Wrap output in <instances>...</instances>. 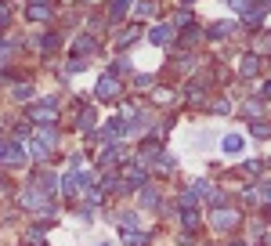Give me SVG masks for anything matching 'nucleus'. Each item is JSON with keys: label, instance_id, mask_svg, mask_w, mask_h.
I'll use <instances>...</instances> for the list:
<instances>
[{"label": "nucleus", "instance_id": "nucleus-8", "mask_svg": "<svg viewBox=\"0 0 271 246\" xmlns=\"http://www.w3.org/2000/svg\"><path fill=\"white\" fill-rule=\"evenodd\" d=\"M33 8H51V0H29Z\"/></svg>", "mask_w": 271, "mask_h": 246}, {"label": "nucleus", "instance_id": "nucleus-3", "mask_svg": "<svg viewBox=\"0 0 271 246\" xmlns=\"http://www.w3.org/2000/svg\"><path fill=\"white\" fill-rule=\"evenodd\" d=\"M116 94H119V80L116 76H105L98 84V98H116Z\"/></svg>", "mask_w": 271, "mask_h": 246}, {"label": "nucleus", "instance_id": "nucleus-2", "mask_svg": "<svg viewBox=\"0 0 271 246\" xmlns=\"http://www.w3.org/2000/svg\"><path fill=\"white\" fill-rule=\"evenodd\" d=\"M22 160H25V148L22 145H4V152H0V163H7V166L22 163Z\"/></svg>", "mask_w": 271, "mask_h": 246}, {"label": "nucleus", "instance_id": "nucleus-6", "mask_svg": "<svg viewBox=\"0 0 271 246\" xmlns=\"http://www.w3.org/2000/svg\"><path fill=\"white\" fill-rule=\"evenodd\" d=\"M127 246H145V236H127Z\"/></svg>", "mask_w": 271, "mask_h": 246}, {"label": "nucleus", "instance_id": "nucleus-4", "mask_svg": "<svg viewBox=\"0 0 271 246\" xmlns=\"http://www.w3.org/2000/svg\"><path fill=\"white\" fill-rule=\"evenodd\" d=\"M152 44H170V29L163 26V29H152Z\"/></svg>", "mask_w": 271, "mask_h": 246}, {"label": "nucleus", "instance_id": "nucleus-5", "mask_svg": "<svg viewBox=\"0 0 271 246\" xmlns=\"http://www.w3.org/2000/svg\"><path fill=\"white\" fill-rule=\"evenodd\" d=\"M239 145H243V142H239V138H224V148H228V152H235Z\"/></svg>", "mask_w": 271, "mask_h": 246}, {"label": "nucleus", "instance_id": "nucleus-7", "mask_svg": "<svg viewBox=\"0 0 271 246\" xmlns=\"http://www.w3.org/2000/svg\"><path fill=\"white\" fill-rule=\"evenodd\" d=\"M4 26H7V8L0 4V29H4Z\"/></svg>", "mask_w": 271, "mask_h": 246}, {"label": "nucleus", "instance_id": "nucleus-1", "mask_svg": "<svg viewBox=\"0 0 271 246\" xmlns=\"http://www.w3.org/2000/svg\"><path fill=\"white\" fill-rule=\"evenodd\" d=\"M51 145H54V134H47V130H40L36 134V142H33V156H47V152H51Z\"/></svg>", "mask_w": 271, "mask_h": 246}]
</instances>
